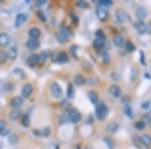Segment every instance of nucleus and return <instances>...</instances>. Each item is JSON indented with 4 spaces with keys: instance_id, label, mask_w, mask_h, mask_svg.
Listing matches in <instances>:
<instances>
[{
    "instance_id": "58836bf2",
    "label": "nucleus",
    "mask_w": 151,
    "mask_h": 149,
    "mask_svg": "<svg viewBox=\"0 0 151 149\" xmlns=\"http://www.w3.org/2000/svg\"><path fill=\"white\" fill-rule=\"evenodd\" d=\"M62 31L63 33H65V35L68 36V37H69V36H70V35H73V32H72V30H70V28H68V27H63L62 28Z\"/></svg>"
},
{
    "instance_id": "39448f33",
    "label": "nucleus",
    "mask_w": 151,
    "mask_h": 149,
    "mask_svg": "<svg viewBox=\"0 0 151 149\" xmlns=\"http://www.w3.org/2000/svg\"><path fill=\"white\" fill-rule=\"evenodd\" d=\"M32 91H33V87L31 84H26L24 85L23 88H22V91H21V95H22L23 98H29L30 95L32 94Z\"/></svg>"
},
{
    "instance_id": "4468645a",
    "label": "nucleus",
    "mask_w": 151,
    "mask_h": 149,
    "mask_svg": "<svg viewBox=\"0 0 151 149\" xmlns=\"http://www.w3.org/2000/svg\"><path fill=\"white\" fill-rule=\"evenodd\" d=\"M9 41H10V38L7 33H0V46L4 48V46L8 45Z\"/></svg>"
},
{
    "instance_id": "f257e3e1",
    "label": "nucleus",
    "mask_w": 151,
    "mask_h": 149,
    "mask_svg": "<svg viewBox=\"0 0 151 149\" xmlns=\"http://www.w3.org/2000/svg\"><path fill=\"white\" fill-rule=\"evenodd\" d=\"M95 111H96V115L99 120H104L106 118L107 114H108V108L104 103H99L97 105Z\"/></svg>"
},
{
    "instance_id": "de8ad7c7",
    "label": "nucleus",
    "mask_w": 151,
    "mask_h": 149,
    "mask_svg": "<svg viewBox=\"0 0 151 149\" xmlns=\"http://www.w3.org/2000/svg\"><path fill=\"white\" fill-rule=\"evenodd\" d=\"M140 53H141V62H142V63L144 65V53L142 52H140Z\"/></svg>"
},
{
    "instance_id": "ddd939ff",
    "label": "nucleus",
    "mask_w": 151,
    "mask_h": 149,
    "mask_svg": "<svg viewBox=\"0 0 151 149\" xmlns=\"http://www.w3.org/2000/svg\"><path fill=\"white\" fill-rule=\"evenodd\" d=\"M140 141L146 147H150L151 146V136L148 134H143L142 136H140Z\"/></svg>"
},
{
    "instance_id": "393cba45",
    "label": "nucleus",
    "mask_w": 151,
    "mask_h": 149,
    "mask_svg": "<svg viewBox=\"0 0 151 149\" xmlns=\"http://www.w3.org/2000/svg\"><path fill=\"white\" fill-rule=\"evenodd\" d=\"M21 115V111L18 109H14L13 111L10 112V114H9V117H10V119L12 120H15V119H17L18 117H20Z\"/></svg>"
},
{
    "instance_id": "72a5a7b5",
    "label": "nucleus",
    "mask_w": 151,
    "mask_h": 149,
    "mask_svg": "<svg viewBox=\"0 0 151 149\" xmlns=\"http://www.w3.org/2000/svg\"><path fill=\"white\" fill-rule=\"evenodd\" d=\"M47 58V52H43L41 53L40 55H38V63H45V60Z\"/></svg>"
},
{
    "instance_id": "9d476101",
    "label": "nucleus",
    "mask_w": 151,
    "mask_h": 149,
    "mask_svg": "<svg viewBox=\"0 0 151 149\" xmlns=\"http://www.w3.org/2000/svg\"><path fill=\"white\" fill-rule=\"evenodd\" d=\"M147 14H148V12L144 7H138L137 10H136V16H137L138 19L141 21L147 16Z\"/></svg>"
},
{
    "instance_id": "423d86ee",
    "label": "nucleus",
    "mask_w": 151,
    "mask_h": 149,
    "mask_svg": "<svg viewBox=\"0 0 151 149\" xmlns=\"http://www.w3.org/2000/svg\"><path fill=\"white\" fill-rule=\"evenodd\" d=\"M116 17L119 22H125V21L128 20V14L123 9H118L116 11Z\"/></svg>"
},
{
    "instance_id": "8fccbe9b",
    "label": "nucleus",
    "mask_w": 151,
    "mask_h": 149,
    "mask_svg": "<svg viewBox=\"0 0 151 149\" xmlns=\"http://www.w3.org/2000/svg\"><path fill=\"white\" fill-rule=\"evenodd\" d=\"M86 149H94V148L93 147H87Z\"/></svg>"
},
{
    "instance_id": "2f4dec72",
    "label": "nucleus",
    "mask_w": 151,
    "mask_h": 149,
    "mask_svg": "<svg viewBox=\"0 0 151 149\" xmlns=\"http://www.w3.org/2000/svg\"><path fill=\"white\" fill-rule=\"evenodd\" d=\"M5 133H6V123L5 121L1 120L0 121V134L4 135Z\"/></svg>"
},
{
    "instance_id": "3c124183",
    "label": "nucleus",
    "mask_w": 151,
    "mask_h": 149,
    "mask_svg": "<svg viewBox=\"0 0 151 149\" xmlns=\"http://www.w3.org/2000/svg\"><path fill=\"white\" fill-rule=\"evenodd\" d=\"M77 149H82V148H81V146H78V147H77Z\"/></svg>"
},
{
    "instance_id": "c85d7f7f",
    "label": "nucleus",
    "mask_w": 151,
    "mask_h": 149,
    "mask_svg": "<svg viewBox=\"0 0 151 149\" xmlns=\"http://www.w3.org/2000/svg\"><path fill=\"white\" fill-rule=\"evenodd\" d=\"M125 50H127L128 53H132L135 50V45H134L131 41H127V42H126V45H125Z\"/></svg>"
},
{
    "instance_id": "c9c22d12",
    "label": "nucleus",
    "mask_w": 151,
    "mask_h": 149,
    "mask_svg": "<svg viewBox=\"0 0 151 149\" xmlns=\"http://www.w3.org/2000/svg\"><path fill=\"white\" fill-rule=\"evenodd\" d=\"M99 3H100V5H102V6L108 7V6H111L112 4H113V2H112L111 0H100Z\"/></svg>"
},
{
    "instance_id": "b1692460",
    "label": "nucleus",
    "mask_w": 151,
    "mask_h": 149,
    "mask_svg": "<svg viewBox=\"0 0 151 149\" xmlns=\"http://www.w3.org/2000/svg\"><path fill=\"white\" fill-rule=\"evenodd\" d=\"M123 37L121 35H117L114 36V38H113V42H114V45H115L116 46H121L123 45Z\"/></svg>"
},
{
    "instance_id": "f03ea898",
    "label": "nucleus",
    "mask_w": 151,
    "mask_h": 149,
    "mask_svg": "<svg viewBox=\"0 0 151 149\" xmlns=\"http://www.w3.org/2000/svg\"><path fill=\"white\" fill-rule=\"evenodd\" d=\"M134 26L136 27V29L138 30V32L140 35H146L150 31V28H149V25L145 24L144 22H142L141 20H138L134 23Z\"/></svg>"
},
{
    "instance_id": "49530a36",
    "label": "nucleus",
    "mask_w": 151,
    "mask_h": 149,
    "mask_svg": "<svg viewBox=\"0 0 151 149\" xmlns=\"http://www.w3.org/2000/svg\"><path fill=\"white\" fill-rule=\"evenodd\" d=\"M45 0H38L37 2H36V4H37V5H43V4H45Z\"/></svg>"
},
{
    "instance_id": "a878e982",
    "label": "nucleus",
    "mask_w": 151,
    "mask_h": 149,
    "mask_svg": "<svg viewBox=\"0 0 151 149\" xmlns=\"http://www.w3.org/2000/svg\"><path fill=\"white\" fill-rule=\"evenodd\" d=\"M123 110H124V113L127 115L129 118H132V117H133V111H132L131 106H129V105H125Z\"/></svg>"
},
{
    "instance_id": "7c9ffc66",
    "label": "nucleus",
    "mask_w": 151,
    "mask_h": 149,
    "mask_svg": "<svg viewBox=\"0 0 151 149\" xmlns=\"http://www.w3.org/2000/svg\"><path fill=\"white\" fill-rule=\"evenodd\" d=\"M22 125L25 126V127H28L29 125H30V119H29V116L27 114H25L22 117Z\"/></svg>"
},
{
    "instance_id": "1a4fd4ad",
    "label": "nucleus",
    "mask_w": 151,
    "mask_h": 149,
    "mask_svg": "<svg viewBox=\"0 0 151 149\" xmlns=\"http://www.w3.org/2000/svg\"><path fill=\"white\" fill-rule=\"evenodd\" d=\"M40 29L37 28V27H32L29 29L28 31V35L30 36L31 40H37L38 37L40 36Z\"/></svg>"
},
{
    "instance_id": "6e6552de",
    "label": "nucleus",
    "mask_w": 151,
    "mask_h": 149,
    "mask_svg": "<svg viewBox=\"0 0 151 149\" xmlns=\"http://www.w3.org/2000/svg\"><path fill=\"white\" fill-rule=\"evenodd\" d=\"M109 92H110V94L112 95V96L115 97V98H118L121 95L120 87H119L118 85H115V84L112 85V86L109 88Z\"/></svg>"
},
{
    "instance_id": "a19ab883",
    "label": "nucleus",
    "mask_w": 151,
    "mask_h": 149,
    "mask_svg": "<svg viewBox=\"0 0 151 149\" xmlns=\"http://www.w3.org/2000/svg\"><path fill=\"white\" fill-rule=\"evenodd\" d=\"M143 122H144V123L146 122V123H147V125L151 127V116H150V115H147V114L144 115V121H143Z\"/></svg>"
},
{
    "instance_id": "c03bdc74",
    "label": "nucleus",
    "mask_w": 151,
    "mask_h": 149,
    "mask_svg": "<svg viewBox=\"0 0 151 149\" xmlns=\"http://www.w3.org/2000/svg\"><path fill=\"white\" fill-rule=\"evenodd\" d=\"M78 5L81 6V7H85V8H87V7H88V3H86V2H84V1H79V2H78Z\"/></svg>"
},
{
    "instance_id": "e433bc0d",
    "label": "nucleus",
    "mask_w": 151,
    "mask_h": 149,
    "mask_svg": "<svg viewBox=\"0 0 151 149\" xmlns=\"http://www.w3.org/2000/svg\"><path fill=\"white\" fill-rule=\"evenodd\" d=\"M13 74L15 76H17V77H19V78L24 77V72L21 69H15L13 71Z\"/></svg>"
},
{
    "instance_id": "5701e85b",
    "label": "nucleus",
    "mask_w": 151,
    "mask_h": 149,
    "mask_svg": "<svg viewBox=\"0 0 151 149\" xmlns=\"http://www.w3.org/2000/svg\"><path fill=\"white\" fill-rule=\"evenodd\" d=\"M118 128H119V125L116 122H112V123H110L107 126V130L109 132H111V133H115V132L118 130Z\"/></svg>"
},
{
    "instance_id": "f704fd0d",
    "label": "nucleus",
    "mask_w": 151,
    "mask_h": 149,
    "mask_svg": "<svg viewBox=\"0 0 151 149\" xmlns=\"http://www.w3.org/2000/svg\"><path fill=\"white\" fill-rule=\"evenodd\" d=\"M8 141L10 144H15L17 142V136H16L15 134H10L8 137Z\"/></svg>"
},
{
    "instance_id": "79ce46f5",
    "label": "nucleus",
    "mask_w": 151,
    "mask_h": 149,
    "mask_svg": "<svg viewBox=\"0 0 151 149\" xmlns=\"http://www.w3.org/2000/svg\"><path fill=\"white\" fill-rule=\"evenodd\" d=\"M103 60L105 63H108L110 62V55L108 53H103Z\"/></svg>"
},
{
    "instance_id": "cd10ccee",
    "label": "nucleus",
    "mask_w": 151,
    "mask_h": 149,
    "mask_svg": "<svg viewBox=\"0 0 151 149\" xmlns=\"http://www.w3.org/2000/svg\"><path fill=\"white\" fill-rule=\"evenodd\" d=\"M104 43H105V40H97L94 41V48H97V50H101L102 48L104 46Z\"/></svg>"
},
{
    "instance_id": "a211bd4d",
    "label": "nucleus",
    "mask_w": 151,
    "mask_h": 149,
    "mask_svg": "<svg viewBox=\"0 0 151 149\" xmlns=\"http://www.w3.org/2000/svg\"><path fill=\"white\" fill-rule=\"evenodd\" d=\"M55 37H57V40L60 41V43H65V42H68V40H69V37H68L65 33H63L62 31L58 32L57 35H55Z\"/></svg>"
},
{
    "instance_id": "4be33fe9",
    "label": "nucleus",
    "mask_w": 151,
    "mask_h": 149,
    "mask_svg": "<svg viewBox=\"0 0 151 149\" xmlns=\"http://www.w3.org/2000/svg\"><path fill=\"white\" fill-rule=\"evenodd\" d=\"M57 60L60 63H67L69 60V57H68V55L65 53H58Z\"/></svg>"
},
{
    "instance_id": "aec40b11",
    "label": "nucleus",
    "mask_w": 151,
    "mask_h": 149,
    "mask_svg": "<svg viewBox=\"0 0 151 149\" xmlns=\"http://www.w3.org/2000/svg\"><path fill=\"white\" fill-rule=\"evenodd\" d=\"M6 53H7V58H10L12 60H15L16 57H17V50H15V48H10Z\"/></svg>"
},
{
    "instance_id": "ea45409f",
    "label": "nucleus",
    "mask_w": 151,
    "mask_h": 149,
    "mask_svg": "<svg viewBox=\"0 0 151 149\" xmlns=\"http://www.w3.org/2000/svg\"><path fill=\"white\" fill-rule=\"evenodd\" d=\"M7 53L5 52H0V62L1 63H5L7 60Z\"/></svg>"
},
{
    "instance_id": "412c9836",
    "label": "nucleus",
    "mask_w": 151,
    "mask_h": 149,
    "mask_svg": "<svg viewBox=\"0 0 151 149\" xmlns=\"http://www.w3.org/2000/svg\"><path fill=\"white\" fill-rule=\"evenodd\" d=\"M74 81H75V84L78 85V86H82V85H84L86 83V79L82 75H77L75 77Z\"/></svg>"
},
{
    "instance_id": "4c0bfd02",
    "label": "nucleus",
    "mask_w": 151,
    "mask_h": 149,
    "mask_svg": "<svg viewBox=\"0 0 151 149\" xmlns=\"http://www.w3.org/2000/svg\"><path fill=\"white\" fill-rule=\"evenodd\" d=\"M96 36H97V40H105V35L102 30H97L96 31Z\"/></svg>"
},
{
    "instance_id": "37998d69",
    "label": "nucleus",
    "mask_w": 151,
    "mask_h": 149,
    "mask_svg": "<svg viewBox=\"0 0 151 149\" xmlns=\"http://www.w3.org/2000/svg\"><path fill=\"white\" fill-rule=\"evenodd\" d=\"M37 16L40 17V19L41 21H45V16L41 11H37Z\"/></svg>"
},
{
    "instance_id": "7ed1b4c3",
    "label": "nucleus",
    "mask_w": 151,
    "mask_h": 149,
    "mask_svg": "<svg viewBox=\"0 0 151 149\" xmlns=\"http://www.w3.org/2000/svg\"><path fill=\"white\" fill-rule=\"evenodd\" d=\"M68 117H69V119L73 122V123H79V122L82 120L81 114L75 109L69 110V112H68Z\"/></svg>"
},
{
    "instance_id": "6ab92c4d",
    "label": "nucleus",
    "mask_w": 151,
    "mask_h": 149,
    "mask_svg": "<svg viewBox=\"0 0 151 149\" xmlns=\"http://www.w3.org/2000/svg\"><path fill=\"white\" fill-rule=\"evenodd\" d=\"M88 98H89L90 101H91L92 103H94V104H96L97 102H98V100H99L98 94H97L96 92H94V91H91V92L88 93Z\"/></svg>"
},
{
    "instance_id": "09e8293b",
    "label": "nucleus",
    "mask_w": 151,
    "mask_h": 149,
    "mask_svg": "<svg viewBox=\"0 0 151 149\" xmlns=\"http://www.w3.org/2000/svg\"><path fill=\"white\" fill-rule=\"evenodd\" d=\"M145 78H147V79H149V78H150V75H148V73H147V74L145 75Z\"/></svg>"
},
{
    "instance_id": "0eeeda50",
    "label": "nucleus",
    "mask_w": 151,
    "mask_h": 149,
    "mask_svg": "<svg viewBox=\"0 0 151 149\" xmlns=\"http://www.w3.org/2000/svg\"><path fill=\"white\" fill-rule=\"evenodd\" d=\"M97 16L101 21H105L108 17V12H107L106 9H104V7H99L98 9L96 10Z\"/></svg>"
},
{
    "instance_id": "9b49d317",
    "label": "nucleus",
    "mask_w": 151,
    "mask_h": 149,
    "mask_svg": "<svg viewBox=\"0 0 151 149\" xmlns=\"http://www.w3.org/2000/svg\"><path fill=\"white\" fill-rule=\"evenodd\" d=\"M23 104V99L21 97H14L13 99L11 100L10 105L12 108H19L20 106H22Z\"/></svg>"
},
{
    "instance_id": "2eb2a0df",
    "label": "nucleus",
    "mask_w": 151,
    "mask_h": 149,
    "mask_svg": "<svg viewBox=\"0 0 151 149\" xmlns=\"http://www.w3.org/2000/svg\"><path fill=\"white\" fill-rule=\"evenodd\" d=\"M33 134L36 136H48L50 134V128H43V129H36L33 131Z\"/></svg>"
},
{
    "instance_id": "f8f14e48",
    "label": "nucleus",
    "mask_w": 151,
    "mask_h": 149,
    "mask_svg": "<svg viewBox=\"0 0 151 149\" xmlns=\"http://www.w3.org/2000/svg\"><path fill=\"white\" fill-rule=\"evenodd\" d=\"M26 46L31 50H37V48H40V41L37 40H31L30 38V40L27 41V43H26Z\"/></svg>"
},
{
    "instance_id": "dca6fc26",
    "label": "nucleus",
    "mask_w": 151,
    "mask_h": 149,
    "mask_svg": "<svg viewBox=\"0 0 151 149\" xmlns=\"http://www.w3.org/2000/svg\"><path fill=\"white\" fill-rule=\"evenodd\" d=\"M37 63H38V55H30V57H28L27 60H26V63H27L29 67H35V66L37 65Z\"/></svg>"
},
{
    "instance_id": "a18cd8bd",
    "label": "nucleus",
    "mask_w": 151,
    "mask_h": 149,
    "mask_svg": "<svg viewBox=\"0 0 151 149\" xmlns=\"http://www.w3.org/2000/svg\"><path fill=\"white\" fill-rule=\"evenodd\" d=\"M149 106H150V102L149 101L145 102V103H142V108L143 109H148V108H149Z\"/></svg>"
},
{
    "instance_id": "20e7f679",
    "label": "nucleus",
    "mask_w": 151,
    "mask_h": 149,
    "mask_svg": "<svg viewBox=\"0 0 151 149\" xmlns=\"http://www.w3.org/2000/svg\"><path fill=\"white\" fill-rule=\"evenodd\" d=\"M50 91H52V96L55 98H60L63 95L62 87H60V85L55 82H53L52 84V86H50Z\"/></svg>"
},
{
    "instance_id": "473e14b6",
    "label": "nucleus",
    "mask_w": 151,
    "mask_h": 149,
    "mask_svg": "<svg viewBox=\"0 0 151 149\" xmlns=\"http://www.w3.org/2000/svg\"><path fill=\"white\" fill-rule=\"evenodd\" d=\"M134 127H135L137 130H143V129L145 128V123L143 121H138V122H136V123H135Z\"/></svg>"
},
{
    "instance_id": "bb28decb",
    "label": "nucleus",
    "mask_w": 151,
    "mask_h": 149,
    "mask_svg": "<svg viewBox=\"0 0 151 149\" xmlns=\"http://www.w3.org/2000/svg\"><path fill=\"white\" fill-rule=\"evenodd\" d=\"M104 142L106 143V145L108 146L110 149H113L114 147H115V142H114L113 140H112L111 138L109 137H105L104 138Z\"/></svg>"
},
{
    "instance_id": "f3484780",
    "label": "nucleus",
    "mask_w": 151,
    "mask_h": 149,
    "mask_svg": "<svg viewBox=\"0 0 151 149\" xmlns=\"http://www.w3.org/2000/svg\"><path fill=\"white\" fill-rule=\"evenodd\" d=\"M25 20H26L25 14H18L15 20V27H20V26L25 22Z\"/></svg>"
},
{
    "instance_id": "c756f323",
    "label": "nucleus",
    "mask_w": 151,
    "mask_h": 149,
    "mask_svg": "<svg viewBox=\"0 0 151 149\" xmlns=\"http://www.w3.org/2000/svg\"><path fill=\"white\" fill-rule=\"evenodd\" d=\"M67 95H68V98H70V99H72V98L74 97V87H73L72 84H69V86H68Z\"/></svg>"
}]
</instances>
